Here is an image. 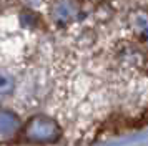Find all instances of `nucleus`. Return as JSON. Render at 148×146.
I'll return each instance as SVG.
<instances>
[{
	"instance_id": "1",
	"label": "nucleus",
	"mask_w": 148,
	"mask_h": 146,
	"mask_svg": "<svg viewBox=\"0 0 148 146\" xmlns=\"http://www.w3.org/2000/svg\"><path fill=\"white\" fill-rule=\"evenodd\" d=\"M143 123H148V111H147V115H145V119H143Z\"/></svg>"
}]
</instances>
